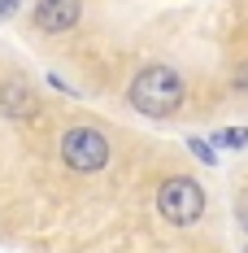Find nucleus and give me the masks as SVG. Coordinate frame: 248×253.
Here are the masks:
<instances>
[{"label": "nucleus", "instance_id": "1", "mask_svg": "<svg viewBox=\"0 0 248 253\" xmlns=\"http://www.w3.org/2000/svg\"><path fill=\"white\" fill-rule=\"evenodd\" d=\"M183 96H187V87H183L178 70H170V66H148L126 87V101L135 105L140 114H148V118H170L174 109L183 105Z\"/></svg>", "mask_w": 248, "mask_h": 253}, {"label": "nucleus", "instance_id": "2", "mask_svg": "<svg viewBox=\"0 0 248 253\" xmlns=\"http://www.w3.org/2000/svg\"><path fill=\"white\" fill-rule=\"evenodd\" d=\"M157 210H161V218L174 223V227H192L200 214H205V192H200L196 179L174 175V179H166L157 188Z\"/></svg>", "mask_w": 248, "mask_h": 253}, {"label": "nucleus", "instance_id": "3", "mask_svg": "<svg viewBox=\"0 0 248 253\" xmlns=\"http://www.w3.org/2000/svg\"><path fill=\"white\" fill-rule=\"evenodd\" d=\"M61 162L78 175H96V170L109 166V140L96 126H70L61 135Z\"/></svg>", "mask_w": 248, "mask_h": 253}, {"label": "nucleus", "instance_id": "4", "mask_svg": "<svg viewBox=\"0 0 248 253\" xmlns=\"http://www.w3.org/2000/svg\"><path fill=\"white\" fill-rule=\"evenodd\" d=\"M78 13H83L78 0H39L35 4V26L44 35H61V31H70L78 22Z\"/></svg>", "mask_w": 248, "mask_h": 253}, {"label": "nucleus", "instance_id": "5", "mask_svg": "<svg viewBox=\"0 0 248 253\" xmlns=\"http://www.w3.org/2000/svg\"><path fill=\"white\" fill-rule=\"evenodd\" d=\"M0 114L4 118H31L35 114V92L26 83H4L0 87Z\"/></svg>", "mask_w": 248, "mask_h": 253}, {"label": "nucleus", "instance_id": "6", "mask_svg": "<svg viewBox=\"0 0 248 253\" xmlns=\"http://www.w3.org/2000/svg\"><path fill=\"white\" fill-rule=\"evenodd\" d=\"M187 149L196 153V157L205 162V166H218V149H213V144H205L200 135H192V140H187Z\"/></svg>", "mask_w": 248, "mask_h": 253}, {"label": "nucleus", "instance_id": "7", "mask_svg": "<svg viewBox=\"0 0 248 253\" xmlns=\"http://www.w3.org/2000/svg\"><path fill=\"white\" fill-rule=\"evenodd\" d=\"M218 144H226V149H248V126H240V131H218Z\"/></svg>", "mask_w": 248, "mask_h": 253}, {"label": "nucleus", "instance_id": "8", "mask_svg": "<svg viewBox=\"0 0 248 253\" xmlns=\"http://www.w3.org/2000/svg\"><path fill=\"white\" fill-rule=\"evenodd\" d=\"M235 218H240V227L248 231V192L240 197V201H235Z\"/></svg>", "mask_w": 248, "mask_h": 253}, {"label": "nucleus", "instance_id": "9", "mask_svg": "<svg viewBox=\"0 0 248 253\" xmlns=\"http://www.w3.org/2000/svg\"><path fill=\"white\" fill-rule=\"evenodd\" d=\"M18 13V0H0V22H9Z\"/></svg>", "mask_w": 248, "mask_h": 253}, {"label": "nucleus", "instance_id": "10", "mask_svg": "<svg viewBox=\"0 0 248 253\" xmlns=\"http://www.w3.org/2000/svg\"><path fill=\"white\" fill-rule=\"evenodd\" d=\"M244 253H248V249H244Z\"/></svg>", "mask_w": 248, "mask_h": 253}]
</instances>
